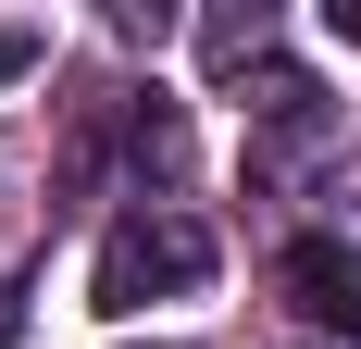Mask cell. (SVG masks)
Returning <instances> with one entry per match:
<instances>
[{
	"label": "cell",
	"mask_w": 361,
	"mask_h": 349,
	"mask_svg": "<svg viewBox=\"0 0 361 349\" xmlns=\"http://www.w3.org/2000/svg\"><path fill=\"white\" fill-rule=\"evenodd\" d=\"M287 312H312L324 337H361V249L349 237H299L287 249Z\"/></svg>",
	"instance_id": "obj_2"
},
{
	"label": "cell",
	"mask_w": 361,
	"mask_h": 349,
	"mask_svg": "<svg viewBox=\"0 0 361 349\" xmlns=\"http://www.w3.org/2000/svg\"><path fill=\"white\" fill-rule=\"evenodd\" d=\"M324 25H336V37H361V0H324Z\"/></svg>",
	"instance_id": "obj_4"
},
{
	"label": "cell",
	"mask_w": 361,
	"mask_h": 349,
	"mask_svg": "<svg viewBox=\"0 0 361 349\" xmlns=\"http://www.w3.org/2000/svg\"><path fill=\"white\" fill-rule=\"evenodd\" d=\"M13 75H37V25H0V88Z\"/></svg>",
	"instance_id": "obj_3"
},
{
	"label": "cell",
	"mask_w": 361,
	"mask_h": 349,
	"mask_svg": "<svg viewBox=\"0 0 361 349\" xmlns=\"http://www.w3.org/2000/svg\"><path fill=\"white\" fill-rule=\"evenodd\" d=\"M200 275H212V225L149 200V212H125V225L100 237V275H87V300L125 324V312H149V300H175V287H200Z\"/></svg>",
	"instance_id": "obj_1"
}]
</instances>
